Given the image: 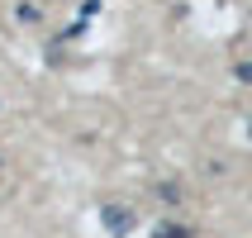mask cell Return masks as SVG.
<instances>
[{
	"label": "cell",
	"instance_id": "3",
	"mask_svg": "<svg viewBox=\"0 0 252 238\" xmlns=\"http://www.w3.org/2000/svg\"><path fill=\"white\" fill-rule=\"evenodd\" d=\"M248 138H252V119H248Z\"/></svg>",
	"mask_w": 252,
	"mask_h": 238
},
{
	"label": "cell",
	"instance_id": "1",
	"mask_svg": "<svg viewBox=\"0 0 252 238\" xmlns=\"http://www.w3.org/2000/svg\"><path fill=\"white\" fill-rule=\"evenodd\" d=\"M100 219L110 224V234H128V229H133V214H128L124 205H100Z\"/></svg>",
	"mask_w": 252,
	"mask_h": 238
},
{
	"label": "cell",
	"instance_id": "2",
	"mask_svg": "<svg viewBox=\"0 0 252 238\" xmlns=\"http://www.w3.org/2000/svg\"><path fill=\"white\" fill-rule=\"evenodd\" d=\"M238 81H252V62H243V67H238Z\"/></svg>",
	"mask_w": 252,
	"mask_h": 238
}]
</instances>
